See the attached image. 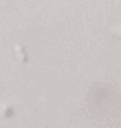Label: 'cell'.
Returning <instances> with one entry per match:
<instances>
[{
	"instance_id": "6da1fadb",
	"label": "cell",
	"mask_w": 121,
	"mask_h": 128,
	"mask_svg": "<svg viewBox=\"0 0 121 128\" xmlns=\"http://www.w3.org/2000/svg\"><path fill=\"white\" fill-rule=\"evenodd\" d=\"M15 51H18V55H20V60H22V62H27V53L22 51V46H15Z\"/></svg>"
}]
</instances>
